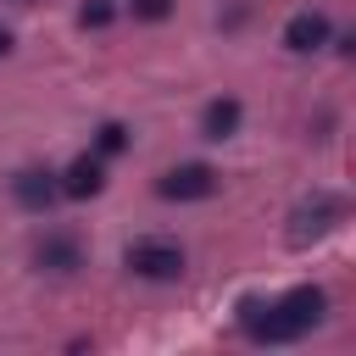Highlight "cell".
Listing matches in <instances>:
<instances>
[{"label": "cell", "instance_id": "obj_1", "mask_svg": "<svg viewBox=\"0 0 356 356\" xmlns=\"http://www.w3.org/2000/svg\"><path fill=\"white\" fill-rule=\"evenodd\" d=\"M323 317H328V295H323L317 284H300V289H289V295H278V300H267V306H261V300H245V306H239L245 334L261 339V345H289V339L312 334Z\"/></svg>", "mask_w": 356, "mask_h": 356}, {"label": "cell", "instance_id": "obj_2", "mask_svg": "<svg viewBox=\"0 0 356 356\" xmlns=\"http://www.w3.org/2000/svg\"><path fill=\"white\" fill-rule=\"evenodd\" d=\"M339 222H345V200H339V195H328V189H317L312 200H300V206L289 211V228H284V239H289V245H312V239L334 234Z\"/></svg>", "mask_w": 356, "mask_h": 356}, {"label": "cell", "instance_id": "obj_3", "mask_svg": "<svg viewBox=\"0 0 356 356\" xmlns=\"http://www.w3.org/2000/svg\"><path fill=\"white\" fill-rule=\"evenodd\" d=\"M128 267L139 278H150V284H172L184 273V250L172 239H134L128 245Z\"/></svg>", "mask_w": 356, "mask_h": 356}, {"label": "cell", "instance_id": "obj_4", "mask_svg": "<svg viewBox=\"0 0 356 356\" xmlns=\"http://www.w3.org/2000/svg\"><path fill=\"white\" fill-rule=\"evenodd\" d=\"M156 195L161 200H206V195H217V172L206 161H184V167L156 178Z\"/></svg>", "mask_w": 356, "mask_h": 356}, {"label": "cell", "instance_id": "obj_5", "mask_svg": "<svg viewBox=\"0 0 356 356\" xmlns=\"http://www.w3.org/2000/svg\"><path fill=\"white\" fill-rule=\"evenodd\" d=\"M56 184H61V195H67V200H95V195L106 189V156H89V150H83V156H72V161H67V172H61Z\"/></svg>", "mask_w": 356, "mask_h": 356}, {"label": "cell", "instance_id": "obj_6", "mask_svg": "<svg viewBox=\"0 0 356 356\" xmlns=\"http://www.w3.org/2000/svg\"><path fill=\"white\" fill-rule=\"evenodd\" d=\"M11 195H17V206H28V211H50L56 195H61V184H56V172H44V167H22V172L11 178Z\"/></svg>", "mask_w": 356, "mask_h": 356}, {"label": "cell", "instance_id": "obj_7", "mask_svg": "<svg viewBox=\"0 0 356 356\" xmlns=\"http://www.w3.org/2000/svg\"><path fill=\"white\" fill-rule=\"evenodd\" d=\"M328 33H334V28H328V17H323V11H295V17L284 22V44H289L295 56L323 50V44H328Z\"/></svg>", "mask_w": 356, "mask_h": 356}, {"label": "cell", "instance_id": "obj_8", "mask_svg": "<svg viewBox=\"0 0 356 356\" xmlns=\"http://www.w3.org/2000/svg\"><path fill=\"white\" fill-rule=\"evenodd\" d=\"M39 267H50V273H78V267H83V245H78L72 234H44V239H39Z\"/></svg>", "mask_w": 356, "mask_h": 356}, {"label": "cell", "instance_id": "obj_9", "mask_svg": "<svg viewBox=\"0 0 356 356\" xmlns=\"http://www.w3.org/2000/svg\"><path fill=\"white\" fill-rule=\"evenodd\" d=\"M239 117H245V106H239L234 95H222V100H211V106L200 111V134H206V139H234V134H239Z\"/></svg>", "mask_w": 356, "mask_h": 356}, {"label": "cell", "instance_id": "obj_10", "mask_svg": "<svg viewBox=\"0 0 356 356\" xmlns=\"http://www.w3.org/2000/svg\"><path fill=\"white\" fill-rule=\"evenodd\" d=\"M117 150H128V128H122V122H100V134H95V156H117Z\"/></svg>", "mask_w": 356, "mask_h": 356}, {"label": "cell", "instance_id": "obj_11", "mask_svg": "<svg viewBox=\"0 0 356 356\" xmlns=\"http://www.w3.org/2000/svg\"><path fill=\"white\" fill-rule=\"evenodd\" d=\"M111 17H117L111 0H83V6H78V22H83V28H106Z\"/></svg>", "mask_w": 356, "mask_h": 356}, {"label": "cell", "instance_id": "obj_12", "mask_svg": "<svg viewBox=\"0 0 356 356\" xmlns=\"http://www.w3.org/2000/svg\"><path fill=\"white\" fill-rule=\"evenodd\" d=\"M128 11L139 22H161V17H172V0H128Z\"/></svg>", "mask_w": 356, "mask_h": 356}, {"label": "cell", "instance_id": "obj_13", "mask_svg": "<svg viewBox=\"0 0 356 356\" xmlns=\"http://www.w3.org/2000/svg\"><path fill=\"white\" fill-rule=\"evenodd\" d=\"M6 50H11V33H6V28H0V56H6Z\"/></svg>", "mask_w": 356, "mask_h": 356}, {"label": "cell", "instance_id": "obj_14", "mask_svg": "<svg viewBox=\"0 0 356 356\" xmlns=\"http://www.w3.org/2000/svg\"><path fill=\"white\" fill-rule=\"evenodd\" d=\"M17 6H33V0H17Z\"/></svg>", "mask_w": 356, "mask_h": 356}]
</instances>
